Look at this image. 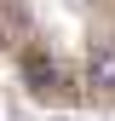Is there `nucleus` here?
<instances>
[{
	"label": "nucleus",
	"instance_id": "obj_1",
	"mask_svg": "<svg viewBox=\"0 0 115 121\" xmlns=\"http://www.w3.org/2000/svg\"><path fill=\"white\" fill-rule=\"evenodd\" d=\"M23 81H29V92H40V98H58V92L69 86L52 52H29V58H23Z\"/></svg>",
	"mask_w": 115,
	"mask_h": 121
},
{
	"label": "nucleus",
	"instance_id": "obj_2",
	"mask_svg": "<svg viewBox=\"0 0 115 121\" xmlns=\"http://www.w3.org/2000/svg\"><path fill=\"white\" fill-rule=\"evenodd\" d=\"M86 81H92L98 92H115V46H109V40H98V46H92V64H86Z\"/></svg>",
	"mask_w": 115,
	"mask_h": 121
}]
</instances>
